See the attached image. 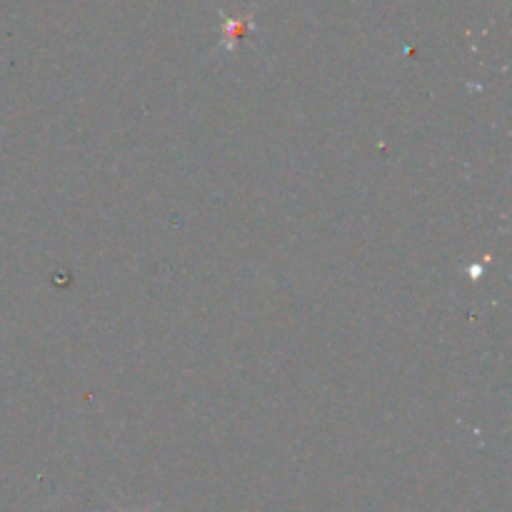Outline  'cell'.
Listing matches in <instances>:
<instances>
[{
	"instance_id": "obj_1",
	"label": "cell",
	"mask_w": 512,
	"mask_h": 512,
	"mask_svg": "<svg viewBox=\"0 0 512 512\" xmlns=\"http://www.w3.org/2000/svg\"><path fill=\"white\" fill-rule=\"evenodd\" d=\"M118 512H140V510H123V508H120Z\"/></svg>"
}]
</instances>
